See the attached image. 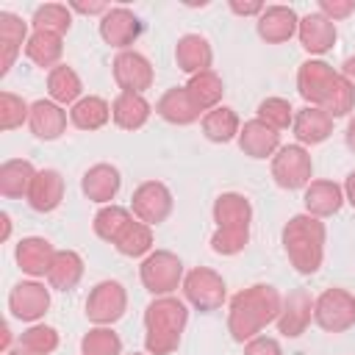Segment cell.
<instances>
[{"mask_svg":"<svg viewBox=\"0 0 355 355\" xmlns=\"http://www.w3.org/2000/svg\"><path fill=\"white\" fill-rule=\"evenodd\" d=\"M61 53H64L61 36L47 33V31H33L31 39H28V44H25V55H28L36 67H42V69H44V67L55 69L58 61H61Z\"/></svg>","mask_w":355,"mask_h":355,"instance_id":"836d02e7","label":"cell"},{"mask_svg":"<svg viewBox=\"0 0 355 355\" xmlns=\"http://www.w3.org/2000/svg\"><path fill=\"white\" fill-rule=\"evenodd\" d=\"M28 116H31V105L22 97H17L11 92H3L0 94V128L3 130L19 128L22 122H28Z\"/></svg>","mask_w":355,"mask_h":355,"instance_id":"b9f144b4","label":"cell"},{"mask_svg":"<svg viewBox=\"0 0 355 355\" xmlns=\"http://www.w3.org/2000/svg\"><path fill=\"white\" fill-rule=\"evenodd\" d=\"M130 208H133V216L139 222H144L150 227L161 225L172 214V191L158 180H147L133 191Z\"/></svg>","mask_w":355,"mask_h":355,"instance_id":"8fae6325","label":"cell"},{"mask_svg":"<svg viewBox=\"0 0 355 355\" xmlns=\"http://www.w3.org/2000/svg\"><path fill=\"white\" fill-rule=\"evenodd\" d=\"M28 39V22L11 11H0V75H8Z\"/></svg>","mask_w":355,"mask_h":355,"instance_id":"e0dca14e","label":"cell"},{"mask_svg":"<svg viewBox=\"0 0 355 355\" xmlns=\"http://www.w3.org/2000/svg\"><path fill=\"white\" fill-rule=\"evenodd\" d=\"M119 186H122L119 169L111 164H94L80 178V189L92 202H111L116 197Z\"/></svg>","mask_w":355,"mask_h":355,"instance_id":"603a6c76","label":"cell"},{"mask_svg":"<svg viewBox=\"0 0 355 355\" xmlns=\"http://www.w3.org/2000/svg\"><path fill=\"white\" fill-rule=\"evenodd\" d=\"M313 322L327 333H344L355 324V297L344 288H327L313 300Z\"/></svg>","mask_w":355,"mask_h":355,"instance_id":"52a82bcc","label":"cell"},{"mask_svg":"<svg viewBox=\"0 0 355 355\" xmlns=\"http://www.w3.org/2000/svg\"><path fill=\"white\" fill-rule=\"evenodd\" d=\"M28 128L36 139L53 141L67 130V111L53 103V100H36L31 105V116H28Z\"/></svg>","mask_w":355,"mask_h":355,"instance_id":"7402d4cb","label":"cell"},{"mask_svg":"<svg viewBox=\"0 0 355 355\" xmlns=\"http://www.w3.org/2000/svg\"><path fill=\"white\" fill-rule=\"evenodd\" d=\"M6 355H33V352H28L25 347H17V349H8Z\"/></svg>","mask_w":355,"mask_h":355,"instance_id":"816d5d0a","label":"cell"},{"mask_svg":"<svg viewBox=\"0 0 355 355\" xmlns=\"http://www.w3.org/2000/svg\"><path fill=\"white\" fill-rule=\"evenodd\" d=\"M258 119L266 122L269 128H275V130L280 133V130H286V128L294 122V108H291L288 100H283V97H266V100H261V105H258Z\"/></svg>","mask_w":355,"mask_h":355,"instance_id":"ab89813d","label":"cell"},{"mask_svg":"<svg viewBox=\"0 0 355 355\" xmlns=\"http://www.w3.org/2000/svg\"><path fill=\"white\" fill-rule=\"evenodd\" d=\"M297 36H300V44L313 53V55H322L327 53L333 44H336V22L327 19L324 14L313 11V14H305L300 19V28H297Z\"/></svg>","mask_w":355,"mask_h":355,"instance_id":"ac0fdd59","label":"cell"},{"mask_svg":"<svg viewBox=\"0 0 355 355\" xmlns=\"http://www.w3.org/2000/svg\"><path fill=\"white\" fill-rule=\"evenodd\" d=\"M80 92H83V83L78 78V72L67 64H58L55 69L47 72V94L53 103L58 105H75L80 100Z\"/></svg>","mask_w":355,"mask_h":355,"instance_id":"4dcf8cb0","label":"cell"},{"mask_svg":"<svg viewBox=\"0 0 355 355\" xmlns=\"http://www.w3.org/2000/svg\"><path fill=\"white\" fill-rule=\"evenodd\" d=\"M263 3L252 0V3H241V0H230V11L239 14V17H261L263 14Z\"/></svg>","mask_w":355,"mask_h":355,"instance_id":"f6af8a7d","label":"cell"},{"mask_svg":"<svg viewBox=\"0 0 355 355\" xmlns=\"http://www.w3.org/2000/svg\"><path fill=\"white\" fill-rule=\"evenodd\" d=\"M133 222V214L128 211V208H122V205H103L97 214H94V233L103 239V241H116L122 233H125V227Z\"/></svg>","mask_w":355,"mask_h":355,"instance_id":"d590c367","label":"cell"},{"mask_svg":"<svg viewBox=\"0 0 355 355\" xmlns=\"http://www.w3.org/2000/svg\"><path fill=\"white\" fill-rule=\"evenodd\" d=\"M186 92H189L191 103L197 105V111H200V114H202V111L208 114L211 108L219 105V100H222V94H225V83H222V78H219L214 69H208V72L191 75V80L186 83Z\"/></svg>","mask_w":355,"mask_h":355,"instance_id":"1f68e13d","label":"cell"},{"mask_svg":"<svg viewBox=\"0 0 355 355\" xmlns=\"http://www.w3.org/2000/svg\"><path fill=\"white\" fill-rule=\"evenodd\" d=\"M111 119V105L103 97H80L69 108V122L80 130H100Z\"/></svg>","mask_w":355,"mask_h":355,"instance_id":"e575fe53","label":"cell"},{"mask_svg":"<svg viewBox=\"0 0 355 355\" xmlns=\"http://www.w3.org/2000/svg\"><path fill=\"white\" fill-rule=\"evenodd\" d=\"M352 11H355V0H322V3H319V14H324V17L333 19V22L349 17Z\"/></svg>","mask_w":355,"mask_h":355,"instance_id":"7bdbcfd3","label":"cell"},{"mask_svg":"<svg viewBox=\"0 0 355 355\" xmlns=\"http://www.w3.org/2000/svg\"><path fill=\"white\" fill-rule=\"evenodd\" d=\"M183 297H186L197 311L211 313V311L222 308V302H225V297H227V286H225V280H222L214 269L197 266V269H191V272L183 277Z\"/></svg>","mask_w":355,"mask_h":355,"instance_id":"9c48e42d","label":"cell"},{"mask_svg":"<svg viewBox=\"0 0 355 355\" xmlns=\"http://www.w3.org/2000/svg\"><path fill=\"white\" fill-rule=\"evenodd\" d=\"M313 175V164H311V153L302 144H288L280 147L272 155V178L280 189H305L311 183Z\"/></svg>","mask_w":355,"mask_h":355,"instance_id":"ba28073f","label":"cell"},{"mask_svg":"<svg viewBox=\"0 0 355 355\" xmlns=\"http://www.w3.org/2000/svg\"><path fill=\"white\" fill-rule=\"evenodd\" d=\"M341 78L349 83V89L355 92V55H349L344 64H341Z\"/></svg>","mask_w":355,"mask_h":355,"instance_id":"7dc6e473","label":"cell"},{"mask_svg":"<svg viewBox=\"0 0 355 355\" xmlns=\"http://www.w3.org/2000/svg\"><path fill=\"white\" fill-rule=\"evenodd\" d=\"M344 141H347V147L355 153V116L349 119V125H347V133H344Z\"/></svg>","mask_w":355,"mask_h":355,"instance_id":"681fc988","label":"cell"},{"mask_svg":"<svg viewBox=\"0 0 355 355\" xmlns=\"http://www.w3.org/2000/svg\"><path fill=\"white\" fill-rule=\"evenodd\" d=\"M47 283L55 291H72L80 277H83V258L75 250H58L50 269H47Z\"/></svg>","mask_w":355,"mask_h":355,"instance_id":"f1b7e54d","label":"cell"},{"mask_svg":"<svg viewBox=\"0 0 355 355\" xmlns=\"http://www.w3.org/2000/svg\"><path fill=\"white\" fill-rule=\"evenodd\" d=\"M297 92L300 97L313 105V108H322L324 114H330L333 119L336 116H347L355 105V92L349 89V83L341 78V72H336L330 64L324 61H305L300 64V72H297Z\"/></svg>","mask_w":355,"mask_h":355,"instance_id":"6da1fadb","label":"cell"},{"mask_svg":"<svg viewBox=\"0 0 355 355\" xmlns=\"http://www.w3.org/2000/svg\"><path fill=\"white\" fill-rule=\"evenodd\" d=\"M255 28H258V36L266 44H280V42H288L297 33L300 17L288 6H266L263 14L258 17Z\"/></svg>","mask_w":355,"mask_h":355,"instance_id":"2e32d148","label":"cell"},{"mask_svg":"<svg viewBox=\"0 0 355 355\" xmlns=\"http://www.w3.org/2000/svg\"><path fill=\"white\" fill-rule=\"evenodd\" d=\"M175 61L183 72L189 75H200V72H208L211 69V61H214V50L208 44L205 36L200 33H186L178 39L175 44Z\"/></svg>","mask_w":355,"mask_h":355,"instance_id":"44dd1931","label":"cell"},{"mask_svg":"<svg viewBox=\"0 0 355 355\" xmlns=\"http://www.w3.org/2000/svg\"><path fill=\"white\" fill-rule=\"evenodd\" d=\"M19 347H25L33 355H50L58 347V333L50 324H31L19 336Z\"/></svg>","mask_w":355,"mask_h":355,"instance_id":"60d3db41","label":"cell"},{"mask_svg":"<svg viewBox=\"0 0 355 355\" xmlns=\"http://www.w3.org/2000/svg\"><path fill=\"white\" fill-rule=\"evenodd\" d=\"M344 200L355 208V172H349L347 180H344Z\"/></svg>","mask_w":355,"mask_h":355,"instance_id":"c3c4849f","label":"cell"},{"mask_svg":"<svg viewBox=\"0 0 355 355\" xmlns=\"http://www.w3.org/2000/svg\"><path fill=\"white\" fill-rule=\"evenodd\" d=\"M280 308H283V297L269 283H255V286L239 291L230 300V311H227V330H230L233 341L244 344V341L255 338L266 324L277 322Z\"/></svg>","mask_w":355,"mask_h":355,"instance_id":"7a4b0ae2","label":"cell"},{"mask_svg":"<svg viewBox=\"0 0 355 355\" xmlns=\"http://www.w3.org/2000/svg\"><path fill=\"white\" fill-rule=\"evenodd\" d=\"M302 202H305V211L311 216H316V219L333 216L344 205V189L338 183H333V180H311L305 186Z\"/></svg>","mask_w":355,"mask_h":355,"instance_id":"cb8c5ba5","label":"cell"},{"mask_svg":"<svg viewBox=\"0 0 355 355\" xmlns=\"http://www.w3.org/2000/svg\"><path fill=\"white\" fill-rule=\"evenodd\" d=\"M80 352L83 355H122V338L111 327H92L80 338Z\"/></svg>","mask_w":355,"mask_h":355,"instance_id":"f35d334b","label":"cell"},{"mask_svg":"<svg viewBox=\"0 0 355 355\" xmlns=\"http://www.w3.org/2000/svg\"><path fill=\"white\" fill-rule=\"evenodd\" d=\"M141 33V22L133 11L116 6V8H108V14L100 17V36L105 44L111 47H119L125 53L128 44H133Z\"/></svg>","mask_w":355,"mask_h":355,"instance_id":"5bb4252c","label":"cell"},{"mask_svg":"<svg viewBox=\"0 0 355 355\" xmlns=\"http://www.w3.org/2000/svg\"><path fill=\"white\" fill-rule=\"evenodd\" d=\"M36 178V169L31 161L25 158H11L0 166V194L8 197V200H17V197H28L31 191V183Z\"/></svg>","mask_w":355,"mask_h":355,"instance_id":"f546056e","label":"cell"},{"mask_svg":"<svg viewBox=\"0 0 355 355\" xmlns=\"http://www.w3.org/2000/svg\"><path fill=\"white\" fill-rule=\"evenodd\" d=\"M55 252H58V250H53V244H50L47 239H42V236H28V239H22V241L17 244L14 258H17V263H19V269H22L25 275L42 277V275H47V269H50Z\"/></svg>","mask_w":355,"mask_h":355,"instance_id":"d4e9b609","label":"cell"},{"mask_svg":"<svg viewBox=\"0 0 355 355\" xmlns=\"http://www.w3.org/2000/svg\"><path fill=\"white\" fill-rule=\"evenodd\" d=\"M114 80L122 92L144 94L153 86V64L141 53L125 50L114 58Z\"/></svg>","mask_w":355,"mask_h":355,"instance_id":"7c38bea8","label":"cell"},{"mask_svg":"<svg viewBox=\"0 0 355 355\" xmlns=\"http://www.w3.org/2000/svg\"><path fill=\"white\" fill-rule=\"evenodd\" d=\"M139 275L150 294L166 297L169 291H175L183 283V261L169 250H155L141 261Z\"/></svg>","mask_w":355,"mask_h":355,"instance_id":"8992f818","label":"cell"},{"mask_svg":"<svg viewBox=\"0 0 355 355\" xmlns=\"http://www.w3.org/2000/svg\"><path fill=\"white\" fill-rule=\"evenodd\" d=\"M125 308H128V294H125V286L116 283V280L97 283L89 291V297H86V316H89V322L103 324V327H108L116 319H122Z\"/></svg>","mask_w":355,"mask_h":355,"instance_id":"30bf717a","label":"cell"},{"mask_svg":"<svg viewBox=\"0 0 355 355\" xmlns=\"http://www.w3.org/2000/svg\"><path fill=\"white\" fill-rule=\"evenodd\" d=\"M64 200V178L61 172L55 169H39L33 183H31V191H28V205L39 214H50L61 205Z\"/></svg>","mask_w":355,"mask_h":355,"instance_id":"ffe728a7","label":"cell"},{"mask_svg":"<svg viewBox=\"0 0 355 355\" xmlns=\"http://www.w3.org/2000/svg\"><path fill=\"white\" fill-rule=\"evenodd\" d=\"M324 222L311 214H297L283 227V250L300 275H313L324 261Z\"/></svg>","mask_w":355,"mask_h":355,"instance_id":"5b68a950","label":"cell"},{"mask_svg":"<svg viewBox=\"0 0 355 355\" xmlns=\"http://www.w3.org/2000/svg\"><path fill=\"white\" fill-rule=\"evenodd\" d=\"M114 247H116L122 255H128V258L147 255V252H150V247H153V230H150V225H144V222L133 219V222L125 227V233L114 241Z\"/></svg>","mask_w":355,"mask_h":355,"instance_id":"74e56055","label":"cell"},{"mask_svg":"<svg viewBox=\"0 0 355 355\" xmlns=\"http://www.w3.org/2000/svg\"><path fill=\"white\" fill-rule=\"evenodd\" d=\"M0 222H3V239H8V233H11V219H8V214H0Z\"/></svg>","mask_w":355,"mask_h":355,"instance_id":"f907efd6","label":"cell"},{"mask_svg":"<svg viewBox=\"0 0 355 355\" xmlns=\"http://www.w3.org/2000/svg\"><path fill=\"white\" fill-rule=\"evenodd\" d=\"M239 130H241V122H239L236 111L227 105H216L208 114H202V133L208 141L225 144L230 139H239Z\"/></svg>","mask_w":355,"mask_h":355,"instance_id":"d6a6232c","label":"cell"},{"mask_svg":"<svg viewBox=\"0 0 355 355\" xmlns=\"http://www.w3.org/2000/svg\"><path fill=\"white\" fill-rule=\"evenodd\" d=\"M311 319H313V297L305 288H297L283 300V308L277 316V330L286 338H297L305 333Z\"/></svg>","mask_w":355,"mask_h":355,"instance_id":"9a60e30c","label":"cell"},{"mask_svg":"<svg viewBox=\"0 0 355 355\" xmlns=\"http://www.w3.org/2000/svg\"><path fill=\"white\" fill-rule=\"evenodd\" d=\"M111 6L105 3H69V11H80V14H108Z\"/></svg>","mask_w":355,"mask_h":355,"instance_id":"bcb514c9","label":"cell"},{"mask_svg":"<svg viewBox=\"0 0 355 355\" xmlns=\"http://www.w3.org/2000/svg\"><path fill=\"white\" fill-rule=\"evenodd\" d=\"M189 322L186 302L178 297H155L144 311V349L147 355H169L180 344Z\"/></svg>","mask_w":355,"mask_h":355,"instance_id":"3957f363","label":"cell"},{"mask_svg":"<svg viewBox=\"0 0 355 355\" xmlns=\"http://www.w3.org/2000/svg\"><path fill=\"white\" fill-rule=\"evenodd\" d=\"M31 25H33V31H47V33L64 36L69 31V25H72V11H69V6L47 3V6H39L33 11Z\"/></svg>","mask_w":355,"mask_h":355,"instance_id":"8d00e7d4","label":"cell"},{"mask_svg":"<svg viewBox=\"0 0 355 355\" xmlns=\"http://www.w3.org/2000/svg\"><path fill=\"white\" fill-rule=\"evenodd\" d=\"M291 130H294V136H297L300 144H322L333 133V116L324 114L322 108L305 105V108H300L294 114Z\"/></svg>","mask_w":355,"mask_h":355,"instance_id":"484cf974","label":"cell"},{"mask_svg":"<svg viewBox=\"0 0 355 355\" xmlns=\"http://www.w3.org/2000/svg\"><path fill=\"white\" fill-rule=\"evenodd\" d=\"M214 222H216V230L211 236V250L219 255L241 252L250 241V222H252L250 200L236 191L219 194L214 202Z\"/></svg>","mask_w":355,"mask_h":355,"instance_id":"277c9868","label":"cell"},{"mask_svg":"<svg viewBox=\"0 0 355 355\" xmlns=\"http://www.w3.org/2000/svg\"><path fill=\"white\" fill-rule=\"evenodd\" d=\"M244 355H283L280 344L269 336H255L244 344Z\"/></svg>","mask_w":355,"mask_h":355,"instance_id":"ee69618b","label":"cell"},{"mask_svg":"<svg viewBox=\"0 0 355 355\" xmlns=\"http://www.w3.org/2000/svg\"><path fill=\"white\" fill-rule=\"evenodd\" d=\"M130 355H139V352H130Z\"/></svg>","mask_w":355,"mask_h":355,"instance_id":"f5cc1de1","label":"cell"},{"mask_svg":"<svg viewBox=\"0 0 355 355\" xmlns=\"http://www.w3.org/2000/svg\"><path fill=\"white\" fill-rule=\"evenodd\" d=\"M50 308V291L36 280H22L8 294V311L22 322H36Z\"/></svg>","mask_w":355,"mask_h":355,"instance_id":"4fadbf2b","label":"cell"},{"mask_svg":"<svg viewBox=\"0 0 355 355\" xmlns=\"http://www.w3.org/2000/svg\"><path fill=\"white\" fill-rule=\"evenodd\" d=\"M155 111L161 119H166L169 125H191L200 119V111L197 105L191 103L186 86H175L169 92L161 94V100L155 103Z\"/></svg>","mask_w":355,"mask_h":355,"instance_id":"83f0119b","label":"cell"},{"mask_svg":"<svg viewBox=\"0 0 355 355\" xmlns=\"http://www.w3.org/2000/svg\"><path fill=\"white\" fill-rule=\"evenodd\" d=\"M239 147L250 158H266V155H275L280 150V133L255 116V119H250V122L241 125V130H239Z\"/></svg>","mask_w":355,"mask_h":355,"instance_id":"d6986e66","label":"cell"},{"mask_svg":"<svg viewBox=\"0 0 355 355\" xmlns=\"http://www.w3.org/2000/svg\"><path fill=\"white\" fill-rule=\"evenodd\" d=\"M150 103L144 100V94H130V92H119L116 100L111 103V119L116 122V128L122 130H139L147 125L150 119Z\"/></svg>","mask_w":355,"mask_h":355,"instance_id":"4316f807","label":"cell"}]
</instances>
